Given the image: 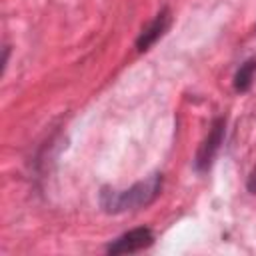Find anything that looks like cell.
<instances>
[{
	"label": "cell",
	"instance_id": "2",
	"mask_svg": "<svg viewBox=\"0 0 256 256\" xmlns=\"http://www.w3.org/2000/svg\"><path fill=\"white\" fill-rule=\"evenodd\" d=\"M224 134H226V120L222 116H218V118H214L206 138L202 140V144L196 152L194 166H196L198 172H206L212 166V162H214V158H216V154H218V150L224 142Z\"/></svg>",
	"mask_w": 256,
	"mask_h": 256
},
{
	"label": "cell",
	"instance_id": "3",
	"mask_svg": "<svg viewBox=\"0 0 256 256\" xmlns=\"http://www.w3.org/2000/svg\"><path fill=\"white\" fill-rule=\"evenodd\" d=\"M154 244V232L146 226L142 228H134V230H128L124 234H120L118 238H114L108 246H106V252L112 254V256H118V254H136L140 250H146Z\"/></svg>",
	"mask_w": 256,
	"mask_h": 256
},
{
	"label": "cell",
	"instance_id": "1",
	"mask_svg": "<svg viewBox=\"0 0 256 256\" xmlns=\"http://www.w3.org/2000/svg\"><path fill=\"white\" fill-rule=\"evenodd\" d=\"M160 188H162V176L160 174H152L150 178H146L142 182H136L134 186H130L126 190L102 188L100 206L108 214H120V212H128V210H138V208H144L150 202H154L156 196L160 194Z\"/></svg>",
	"mask_w": 256,
	"mask_h": 256
},
{
	"label": "cell",
	"instance_id": "4",
	"mask_svg": "<svg viewBox=\"0 0 256 256\" xmlns=\"http://www.w3.org/2000/svg\"><path fill=\"white\" fill-rule=\"evenodd\" d=\"M168 26H170V10L168 8H162L158 14H156V18L142 30V34L138 36V40H136V48H138V52H146L166 30H168Z\"/></svg>",
	"mask_w": 256,
	"mask_h": 256
},
{
	"label": "cell",
	"instance_id": "5",
	"mask_svg": "<svg viewBox=\"0 0 256 256\" xmlns=\"http://www.w3.org/2000/svg\"><path fill=\"white\" fill-rule=\"evenodd\" d=\"M254 72H256V58L246 60L244 64H240V68L234 74V90L236 92H246L252 86Z\"/></svg>",
	"mask_w": 256,
	"mask_h": 256
},
{
	"label": "cell",
	"instance_id": "6",
	"mask_svg": "<svg viewBox=\"0 0 256 256\" xmlns=\"http://www.w3.org/2000/svg\"><path fill=\"white\" fill-rule=\"evenodd\" d=\"M248 190H250L252 194H256V168L252 170V174H250V178H248Z\"/></svg>",
	"mask_w": 256,
	"mask_h": 256
}]
</instances>
